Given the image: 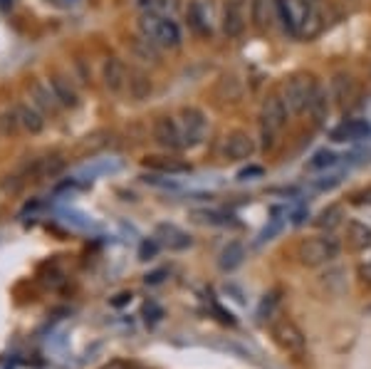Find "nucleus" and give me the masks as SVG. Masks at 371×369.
I'll list each match as a JSON object with an SVG mask.
<instances>
[{"label":"nucleus","mask_w":371,"mask_h":369,"mask_svg":"<svg viewBox=\"0 0 371 369\" xmlns=\"http://www.w3.org/2000/svg\"><path fill=\"white\" fill-rule=\"evenodd\" d=\"M178 127H181V137H183V149L196 147V144H201L203 137H206L208 119L196 107H183L178 116Z\"/></svg>","instance_id":"423d86ee"},{"label":"nucleus","mask_w":371,"mask_h":369,"mask_svg":"<svg viewBox=\"0 0 371 369\" xmlns=\"http://www.w3.org/2000/svg\"><path fill=\"white\" fill-rule=\"evenodd\" d=\"M272 339H275V344L282 349V352L287 354H302L307 349V337L305 332H302L300 327H297V322H292V320L282 317V320H275L272 322Z\"/></svg>","instance_id":"39448f33"},{"label":"nucleus","mask_w":371,"mask_h":369,"mask_svg":"<svg viewBox=\"0 0 371 369\" xmlns=\"http://www.w3.org/2000/svg\"><path fill=\"white\" fill-rule=\"evenodd\" d=\"M154 139L161 144L164 149H183V137H181V127H178V119L174 116H159L154 121Z\"/></svg>","instance_id":"6e6552de"},{"label":"nucleus","mask_w":371,"mask_h":369,"mask_svg":"<svg viewBox=\"0 0 371 369\" xmlns=\"http://www.w3.org/2000/svg\"><path fill=\"white\" fill-rule=\"evenodd\" d=\"M359 278L364 280V283H369V285H371V258H369V260H364V263L359 265Z\"/></svg>","instance_id":"f704fd0d"},{"label":"nucleus","mask_w":371,"mask_h":369,"mask_svg":"<svg viewBox=\"0 0 371 369\" xmlns=\"http://www.w3.org/2000/svg\"><path fill=\"white\" fill-rule=\"evenodd\" d=\"M164 275H166V270H156V273L146 275V285H159L161 280H164Z\"/></svg>","instance_id":"e433bc0d"},{"label":"nucleus","mask_w":371,"mask_h":369,"mask_svg":"<svg viewBox=\"0 0 371 369\" xmlns=\"http://www.w3.org/2000/svg\"><path fill=\"white\" fill-rule=\"evenodd\" d=\"M57 6H72V3H75V0H55Z\"/></svg>","instance_id":"ea45409f"},{"label":"nucleus","mask_w":371,"mask_h":369,"mask_svg":"<svg viewBox=\"0 0 371 369\" xmlns=\"http://www.w3.org/2000/svg\"><path fill=\"white\" fill-rule=\"evenodd\" d=\"M186 18H188V25H191L201 37L211 35V13L203 6V0H191L188 8H186Z\"/></svg>","instance_id":"ddd939ff"},{"label":"nucleus","mask_w":371,"mask_h":369,"mask_svg":"<svg viewBox=\"0 0 371 369\" xmlns=\"http://www.w3.org/2000/svg\"><path fill=\"white\" fill-rule=\"evenodd\" d=\"M50 87H52V92H55V97H57V102H60V107L75 109V107L80 104V97H77L75 85H72V82L67 80L65 75H55V77H52Z\"/></svg>","instance_id":"2eb2a0df"},{"label":"nucleus","mask_w":371,"mask_h":369,"mask_svg":"<svg viewBox=\"0 0 371 369\" xmlns=\"http://www.w3.org/2000/svg\"><path fill=\"white\" fill-rule=\"evenodd\" d=\"M336 162H339V157H336L332 149H320V152L312 154V159L307 162V167H310L312 171H322V169H332Z\"/></svg>","instance_id":"a878e982"},{"label":"nucleus","mask_w":371,"mask_h":369,"mask_svg":"<svg viewBox=\"0 0 371 369\" xmlns=\"http://www.w3.org/2000/svg\"><path fill=\"white\" fill-rule=\"evenodd\" d=\"M339 181H341V176L336 174V176H329V179H322V181H315V188H317V191H329V188H334Z\"/></svg>","instance_id":"72a5a7b5"},{"label":"nucleus","mask_w":371,"mask_h":369,"mask_svg":"<svg viewBox=\"0 0 371 369\" xmlns=\"http://www.w3.org/2000/svg\"><path fill=\"white\" fill-rule=\"evenodd\" d=\"M102 77H104L107 90L114 92V95H119V92L126 90L129 70H126V65L119 60V57H109V60L104 62V72H102Z\"/></svg>","instance_id":"f8f14e48"},{"label":"nucleus","mask_w":371,"mask_h":369,"mask_svg":"<svg viewBox=\"0 0 371 369\" xmlns=\"http://www.w3.org/2000/svg\"><path fill=\"white\" fill-rule=\"evenodd\" d=\"M156 241L161 243V246H166L169 250H186L191 248V236L186 231H181L178 226H174V223H161L159 228H156Z\"/></svg>","instance_id":"9b49d317"},{"label":"nucleus","mask_w":371,"mask_h":369,"mask_svg":"<svg viewBox=\"0 0 371 369\" xmlns=\"http://www.w3.org/2000/svg\"><path fill=\"white\" fill-rule=\"evenodd\" d=\"M371 132V127L364 119H349L341 121L339 127L332 132V139L334 142H359V139H366Z\"/></svg>","instance_id":"4468645a"},{"label":"nucleus","mask_w":371,"mask_h":369,"mask_svg":"<svg viewBox=\"0 0 371 369\" xmlns=\"http://www.w3.org/2000/svg\"><path fill=\"white\" fill-rule=\"evenodd\" d=\"M248 25V11H245V0H228L226 13H223V32L228 37H241L245 32Z\"/></svg>","instance_id":"1a4fd4ad"},{"label":"nucleus","mask_w":371,"mask_h":369,"mask_svg":"<svg viewBox=\"0 0 371 369\" xmlns=\"http://www.w3.org/2000/svg\"><path fill=\"white\" fill-rule=\"evenodd\" d=\"M310 0H275V11L282 20V28L285 32H290L292 37H297L300 32V25L305 20L307 11H310Z\"/></svg>","instance_id":"0eeeda50"},{"label":"nucleus","mask_w":371,"mask_h":369,"mask_svg":"<svg viewBox=\"0 0 371 369\" xmlns=\"http://www.w3.org/2000/svg\"><path fill=\"white\" fill-rule=\"evenodd\" d=\"M144 315H146V322H159L161 317H164V313H161V308L159 305H154V303H146L144 305Z\"/></svg>","instance_id":"473e14b6"},{"label":"nucleus","mask_w":371,"mask_h":369,"mask_svg":"<svg viewBox=\"0 0 371 369\" xmlns=\"http://www.w3.org/2000/svg\"><path fill=\"white\" fill-rule=\"evenodd\" d=\"M243 258H245V248H243V243L231 241V243L226 246V248L221 250V258H218V265H221V270L231 273V270H236L238 265L243 263Z\"/></svg>","instance_id":"412c9836"},{"label":"nucleus","mask_w":371,"mask_h":369,"mask_svg":"<svg viewBox=\"0 0 371 369\" xmlns=\"http://www.w3.org/2000/svg\"><path fill=\"white\" fill-rule=\"evenodd\" d=\"M129 300H131V293H121V295H116V300H111V305H114V308H119V305L129 303Z\"/></svg>","instance_id":"58836bf2"},{"label":"nucleus","mask_w":371,"mask_h":369,"mask_svg":"<svg viewBox=\"0 0 371 369\" xmlns=\"http://www.w3.org/2000/svg\"><path fill=\"white\" fill-rule=\"evenodd\" d=\"M322 30H324V16H322L320 8L310 6V11H307L305 20H302L297 37H302V40H312V37H317Z\"/></svg>","instance_id":"a211bd4d"},{"label":"nucleus","mask_w":371,"mask_h":369,"mask_svg":"<svg viewBox=\"0 0 371 369\" xmlns=\"http://www.w3.org/2000/svg\"><path fill=\"white\" fill-rule=\"evenodd\" d=\"M339 223H341V208H339V206L327 208V211H322L320 218H317V226H320V228H327V231L336 228Z\"/></svg>","instance_id":"cd10ccee"},{"label":"nucleus","mask_w":371,"mask_h":369,"mask_svg":"<svg viewBox=\"0 0 371 369\" xmlns=\"http://www.w3.org/2000/svg\"><path fill=\"white\" fill-rule=\"evenodd\" d=\"M146 167L154 169V171H161V174H171V176H176V174H188L191 171V167L186 162H178V159H169V157H146Z\"/></svg>","instance_id":"6ab92c4d"},{"label":"nucleus","mask_w":371,"mask_h":369,"mask_svg":"<svg viewBox=\"0 0 371 369\" xmlns=\"http://www.w3.org/2000/svg\"><path fill=\"white\" fill-rule=\"evenodd\" d=\"M30 97H32V102H35L37 107H40L45 114H55L57 111V97H55V92H52V87H45L42 82H32L30 85Z\"/></svg>","instance_id":"f3484780"},{"label":"nucleus","mask_w":371,"mask_h":369,"mask_svg":"<svg viewBox=\"0 0 371 369\" xmlns=\"http://www.w3.org/2000/svg\"><path fill=\"white\" fill-rule=\"evenodd\" d=\"M341 253V243L336 241L334 236H317V238H310L300 246L297 255H300V263L302 265H310V268H317V265H324V263H332L336 255Z\"/></svg>","instance_id":"7ed1b4c3"},{"label":"nucleus","mask_w":371,"mask_h":369,"mask_svg":"<svg viewBox=\"0 0 371 369\" xmlns=\"http://www.w3.org/2000/svg\"><path fill=\"white\" fill-rule=\"evenodd\" d=\"M253 20H255V25L265 28L267 23V0H253Z\"/></svg>","instance_id":"c756f323"},{"label":"nucleus","mask_w":371,"mask_h":369,"mask_svg":"<svg viewBox=\"0 0 371 369\" xmlns=\"http://www.w3.org/2000/svg\"><path fill=\"white\" fill-rule=\"evenodd\" d=\"M277 293H270V295H265L262 298V303H260V308H257V320L260 322H265L267 317H272V313H275V308H277Z\"/></svg>","instance_id":"c85d7f7f"},{"label":"nucleus","mask_w":371,"mask_h":369,"mask_svg":"<svg viewBox=\"0 0 371 369\" xmlns=\"http://www.w3.org/2000/svg\"><path fill=\"white\" fill-rule=\"evenodd\" d=\"M139 32L159 45L161 50H178L183 45V32H181L178 23L161 13H141L139 18Z\"/></svg>","instance_id":"f257e3e1"},{"label":"nucleus","mask_w":371,"mask_h":369,"mask_svg":"<svg viewBox=\"0 0 371 369\" xmlns=\"http://www.w3.org/2000/svg\"><path fill=\"white\" fill-rule=\"evenodd\" d=\"M129 47H131V52H134L136 60H141V62H159V50H156L159 45H154L151 40H146L144 35L131 37Z\"/></svg>","instance_id":"b1692460"},{"label":"nucleus","mask_w":371,"mask_h":369,"mask_svg":"<svg viewBox=\"0 0 371 369\" xmlns=\"http://www.w3.org/2000/svg\"><path fill=\"white\" fill-rule=\"evenodd\" d=\"M156 250H159V241H144L139 248V258L141 260H151L156 255Z\"/></svg>","instance_id":"7c9ffc66"},{"label":"nucleus","mask_w":371,"mask_h":369,"mask_svg":"<svg viewBox=\"0 0 371 369\" xmlns=\"http://www.w3.org/2000/svg\"><path fill=\"white\" fill-rule=\"evenodd\" d=\"M265 176V169L262 167H245L238 171V181H248V179H260Z\"/></svg>","instance_id":"2f4dec72"},{"label":"nucleus","mask_w":371,"mask_h":369,"mask_svg":"<svg viewBox=\"0 0 371 369\" xmlns=\"http://www.w3.org/2000/svg\"><path fill=\"white\" fill-rule=\"evenodd\" d=\"M102 369H134V364L124 362V359H114V362H109L107 367H102Z\"/></svg>","instance_id":"c9c22d12"},{"label":"nucleus","mask_w":371,"mask_h":369,"mask_svg":"<svg viewBox=\"0 0 371 369\" xmlns=\"http://www.w3.org/2000/svg\"><path fill=\"white\" fill-rule=\"evenodd\" d=\"M307 216H310V213H307V208H300V211L292 213V223H295V226H300V223H305Z\"/></svg>","instance_id":"4c0bfd02"},{"label":"nucleus","mask_w":371,"mask_h":369,"mask_svg":"<svg viewBox=\"0 0 371 369\" xmlns=\"http://www.w3.org/2000/svg\"><path fill=\"white\" fill-rule=\"evenodd\" d=\"M0 3H3V6H8V3H11V0H0Z\"/></svg>","instance_id":"a19ab883"},{"label":"nucleus","mask_w":371,"mask_h":369,"mask_svg":"<svg viewBox=\"0 0 371 369\" xmlns=\"http://www.w3.org/2000/svg\"><path fill=\"white\" fill-rule=\"evenodd\" d=\"M287 104L282 97L267 95L260 107V134H262V147L270 149L275 144L277 134L285 129L287 124Z\"/></svg>","instance_id":"f03ea898"},{"label":"nucleus","mask_w":371,"mask_h":369,"mask_svg":"<svg viewBox=\"0 0 371 369\" xmlns=\"http://www.w3.org/2000/svg\"><path fill=\"white\" fill-rule=\"evenodd\" d=\"M312 114V119L317 121V124H324L327 116H329V95H327L324 90H322L320 85L315 87V95H312L310 99V109H307Z\"/></svg>","instance_id":"4be33fe9"},{"label":"nucleus","mask_w":371,"mask_h":369,"mask_svg":"<svg viewBox=\"0 0 371 369\" xmlns=\"http://www.w3.org/2000/svg\"><path fill=\"white\" fill-rule=\"evenodd\" d=\"M354 92H356V87L349 75H336L334 80H332V97L336 99V104H341V107L349 104Z\"/></svg>","instance_id":"5701e85b"},{"label":"nucleus","mask_w":371,"mask_h":369,"mask_svg":"<svg viewBox=\"0 0 371 369\" xmlns=\"http://www.w3.org/2000/svg\"><path fill=\"white\" fill-rule=\"evenodd\" d=\"M18 121H20V127L30 134H40L45 129V119H42V111H37L35 107H18Z\"/></svg>","instance_id":"aec40b11"},{"label":"nucleus","mask_w":371,"mask_h":369,"mask_svg":"<svg viewBox=\"0 0 371 369\" xmlns=\"http://www.w3.org/2000/svg\"><path fill=\"white\" fill-rule=\"evenodd\" d=\"M282 228H285V218H280V216L270 218V223H267V226L262 228L260 233H257L255 246H262V243H267V241H272V238H275V236H280Z\"/></svg>","instance_id":"bb28decb"},{"label":"nucleus","mask_w":371,"mask_h":369,"mask_svg":"<svg viewBox=\"0 0 371 369\" xmlns=\"http://www.w3.org/2000/svg\"><path fill=\"white\" fill-rule=\"evenodd\" d=\"M317 82L312 80V75H295L287 80L285 85V104L292 114H302V111L310 109V99L315 95Z\"/></svg>","instance_id":"20e7f679"},{"label":"nucleus","mask_w":371,"mask_h":369,"mask_svg":"<svg viewBox=\"0 0 371 369\" xmlns=\"http://www.w3.org/2000/svg\"><path fill=\"white\" fill-rule=\"evenodd\" d=\"M231 213L226 211H208V208H203V211H193V221L198 223H208V226H228L231 221Z\"/></svg>","instance_id":"393cba45"},{"label":"nucleus","mask_w":371,"mask_h":369,"mask_svg":"<svg viewBox=\"0 0 371 369\" xmlns=\"http://www.w3.org/2000/svg\"><path fill=\"white\" fill-rule=\"evenodd\" d=\"M253 152H255V142H253V137L248 132H231L226 139V157L231 159V162H248V159L253 157Z\"/></svg>","instance_id":"9d476101"},{"label":"nucleus","mask_w":371,"mask_h":369,"mask_svg":"<svg viewBox=\"0 0 371 369\" xmlns=\"http://www.w3.org/2000/svg\"><path fill=\"white\" fill-rule=\"evenodd\" d=\"M126 87H129V95L134 97V99H146V97L151 95V90H154V85H151V77L146 75L144 70H139V67H131V70H129Z\"/></svg>","instance_id":"dca6fc26"}]
</instances>
